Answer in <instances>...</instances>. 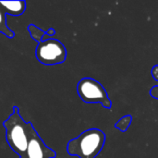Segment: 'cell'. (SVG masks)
I'll return each mask as SVG.
<instances>
[{"mask_svg":"<svg viewBox=\"0 0 158 158\" xmlns=\"http://www.w3.org/2000/svg\"><path fill=\"white\" fill-rule=\"evenodd\" d=\"M77 93L85 103H99L105 108H111L112 102L104 86L94 79L83 78L77 85Z\"/></svg>","mask_w":158,"mask_h":158,"instance_id":"3957f363","label":"cell"},{"mask_svg":"<svg viewBox=\"0 0 158 158\" xmlns=\"http://www.w3.org/2000/svg\"><path fill=\"white\" fill-rule=\"evenodd\" d=\"M152 76L155 79V81H158V65H156L152 69Z\"/></svg>","mask_w":158,"mask_h":158,"instance_id":"7c38bea8","label":"cell"},{"mask_svg":"<svg viewBox=\"0 0 158 158\" xmlns=\"http://www.w3.org/2000/svg\"><path fill=\"white\" fill-rule=\"evenodd\" d=\"M150 94L153 98L158 99V85H155L151 90H150Z\"/></svg>","mask_w":158,"mask_h":158,"instance_id":"8fae6325","label":"cell"},{"mask_svg":"<svg viewBox=\"0 0 158 158\" xmlns=\"http://www.w3.org/2000/svg\"><path fill=\"white\" fill-rule=\"evenodd\" d=\"M12 110L11 115L3 122V126L6 130V143L11 150L20 157L26 152L30 137V127L32 123L26 122L22 118L18 106H13Z\"/></svg>","mask_w":158,"mask_h":158,"instance_id":"6da1fadb","label":"cell"},{"mask_svg":"<svg viewBox=\"0 0 158 158\" xmlns=\"http://www.w3.org/2000/svg\"><path fill=\"white\" fill-rule=\"evenodd\" d=\"M131 121H132V117L131 115H126L124 117H122L116 124H115V127L116 129H118V131H122V132H125L129 127L131 126Z\"/></svg>","mask_w":158,"mask_h":158,"instance_id":"9c48e42d","label":"cell"},{"mask_svg":"<svg viewBox=\"0 0 158 158\" xmlns=\"http://www.w3.org/2000/svg\"><path fill=\"white\" fill-rule=\"evenodd\" d=\"M0 33H2L3 35H5L9 39H12L15 36V32L12 30H10V28L7 26L6 13L1 7V6H0Z\"/></svg>","mask_w":158,"mask_h":158,"instance_id":"52a82bcc","label":"cell"},{"mask_svg":"<svg viewBox=\"0 0 158 158\" xmlns=\"http://www.w3.org/2000/svg\"><path fill=\"white\" fill-rule=\"evenodd\" d=\"M0 6L6 14L10 16H21L26 9L25 1H0Z\"/></svg>","mask_w":158,"mask_h":158,"instance_id":"8992f818","label":"cell"},{"mask_svg":"<svg viewBox=\"0 0 158 158\" xmlns=\"http://www.w3.org/2000/svg\"><path fill=\"white\" fill-rule=\"evenodd\" d=\"M56 153L48 147L31 124L26 152L19 158H56Z\"/></svg>","mask_w":158,"mask_h":158,"instance_id":"5b68a950","label":"cell"},{"mask_svg":"<svg viewBox=\"0 0 158 158\" xmlns=\"http://www.w3.org/2000/svg\"><path fill=\"white\" fill-rule=\"evenodd\" d=\"M106 143V134L99 129H89L70 140L67 145L69 156L80 158H95Z\"/></svg>","mask_w":158,"mask_h":158,"instance_id":"7a4b0ae2","label":"cell"},{"mask_svg":"<svg viewBox=\"0 0 158 158\" xmlns=\"http://www.w3.org/2000/svg\"><path fill=\"white\" fill-rule=\"evenodd\" d=\"M55 34H56L55 29L50 28L49 30H47V31H45V34H44V38H43V41H46V40H48V39H51Z\"/></svg>","mask_w":158,"mask_h":158,"instance_id":"30bf717a","label":"cell"},{"mask_svg":"<svg viewBox=\"0 0 158 158\" xmlns=\"http://www.w3.org/2000/svg\"><path fill=\"white\" fill-rule=\"evenodd\" d=\"M37 60L45 66L64 63L67 59V48L58 40L51 38L39 43L35 49Z\"/></svg>","mask_w":158,"mask_h":158,"instance_id":"277c9868","label":"cell"},{"mask_svg":"<svg viewBox=\"0 0 158 158\" xmlns=\"http://www.w3.org/2000/svg\"><path fill=\"white\" fill-rule=\"evenodd\" d=\"M27 29H28V31L30 32L31 37L34 41H36L38 44L43 41V38L45 34V31H43L42 29H40L39 27H37L34 24H30L27 27Z\"/></svg>","mask_w":158,"mask_h":158,"instance_id":"ba28073f","label":"cell"}]
</instances>
